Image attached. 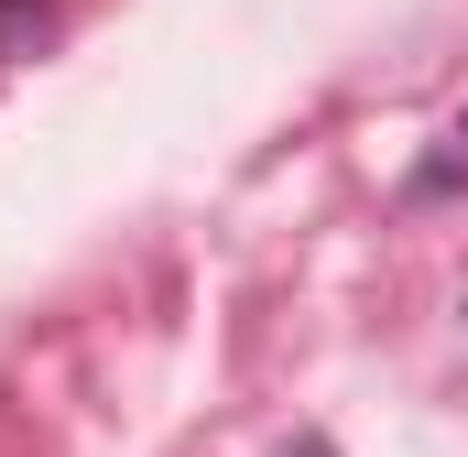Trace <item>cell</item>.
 Masks as SVG:
<instances>
[{
    "label": "cell",
    "mask_w": 468,
    "mask_h": 457,
    "mask_svg": "<svg viewBox=\"0 0 468 457\" xmlns=\"http://www.w3.org/2000/svg\"><path fill=\"white\" fill-rule=\"evenodd\" d=\"M44 22H55V0H0V55L44 44Z\"/></svg>",
    "instance_id": "cell-2"
},
{
    "label": "cell",
    "mask_w": 468,
    "mask_h": 457,
    "mask_svg": "<svg viewBox=\"0 0 468 457\" xmlns=\"http://www.w3.org/2000/svg\"><path fill=\"white\" fill-rule=\"evenodd\" d=\"M305 457H327V447H316V436H305Z\"/></svg>",
    "instance_id": "cell-3"
},
{
    "label": "cell",
    "mask_w": 468,
    "mask_h": 457,
    "mask_svg": "<svg viewBox=\"0 0 468 457\" xmlns=\"http://www.w3.org/2000/svg\"><path fill=\"white\" fill-rule=\"evenodd\" d=\"M458 186H468V120L447 131V153H436V164H414V186H403V207H436V197H458Z\"/></svg>",
    "instance_id": "cell-1"
}]
</instances>
